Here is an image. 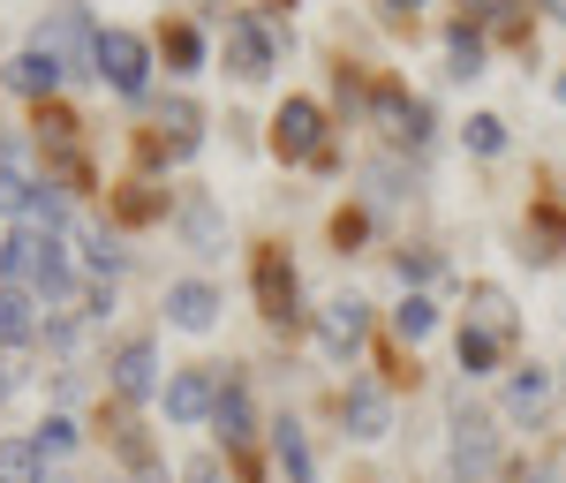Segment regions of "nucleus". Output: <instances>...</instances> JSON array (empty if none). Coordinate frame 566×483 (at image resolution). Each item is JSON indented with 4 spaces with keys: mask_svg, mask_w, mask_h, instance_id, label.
Segmentation results:
<instances>
[{
    "mask_svg": "<svg viewBox=\"0 0 566 483\" xmlns=\"http://www.w3.org/2000/svg\"><path fill=\"white\" fill-rule=\"evenodd\" d=\"M491 363H499V340H491V333H476V325H461V370H469V378H483Z\"/></svg>",
    "mask_w": 566,
    "mask_h": 483,
    "instance_id": "b1692460",
    "label": "nucleus"
},
{
    "mask_svg": "<svg viewBox=\"0 0 566 483\" xmlns=\"http://www.w3.org/2000/svg\"><path fill=\"white\" fill-rule=\"evenodd\" d=\"M491 469H499V423L483 408H453V476L483 483Z\"/></svg>",
    "mask_w": 566,
    "mask_h": 483,
    "instance_id": "f257e3e1",
    "label": "nucleus"
},
{
    "mask_svg": "<svg viewBox=\"0 0 566 483\" xmlns=\"http://www.w3.org/2000/svg\"><path fill=\"white\" fill-rule=\"evenodd\" d=\"M544 408H552V370H536V363L514 370V386H506V416H514V423H536Z\"/></svg>",
    "mask_w": 566,
    "mask_h": 483,
    "instance_id": "9b49d317",
    "label": "nucleus"
},
{
    "mask_svg": "<svg viewBox=\"0 0 566 483\" xmlns=\"http://www.w3.org/2000/svg\"><path fill=\"white\" fill-rule=\"evenodd\" d=\"M446 61H453V76H461V84H469V76H483V39H476V31H453Z\"/></svg>",
    "mask_w": 566,
    "mask_h": 483,
    "instance_id": "393cba45",
    "label": "nucleus"
},
{
    "mask_svg": "<svg viewBox=\"0 0 566 483\" xmlns=\"http://www.w3.org/2000/svg\"><path fill=\"white\" fill-rule=\"evenodd\" d=\"M39 250H45V234H8L0 242V272L8 280H39Z\"/></svg>",
    "mask_w": 566,
    "mask_h": 483,
    "instance_id": "6ab92c4d",
    "label": "nucleus"
},
{
    "mask_svg": "<svg viewBox=\"0 0 566 483\" xmlns=\"http://www.w3.org/2000/svg\"><path fill=\"white\" fill-rule=\"evenodd\" d=\"M431 272H438V258H431V250H400V280H416V287H423Z\"/></svg>",
    "mask_w": 566,
    "mask_h": 483,
    "instance_id": "7c9ffc66",
    "label": "nucleus"
},
{
    "mask_svg": "<svg viewBox=\"0 0 566 483\" xmlns=\"http://www.w3.org/2000/svg\"><path fill=\"white\" fill-rule=\"evenodd\" d=\"M39 333V309H31V295L23 287H0V340L15 348V340H31Z\"/></svg>",
    "mask_w": 566,
    "mask_h": 483,
    "instance_id": "f3484780",
    "label": "nucleus"
},
{
    "mask_svg": "<svg viewBox=\"0 0 566 483\" xmlns=\"http://www.w3.org/2000/svg\"><path fill=\"white\" fill-rule=\"evenodd\" d=\"M91 61H98V76L114 91H144V76H151V53H144V39H129V31H98L91 39Z\"/></svg>",
    "mask_w": 566,
    "mask_h": 483,
    "instance_id": "f03ea898",
    "label": "nucleus"
},
{
    "mask_svg": "<svg viewBox=\"0 0 566 483\" xmlns=\"http://www.w3.org/2000/svg\"><path fill=\"white\" fill-rule=\"evenodd\" d=\"M258 303H264V317H295V272H287L280 250L258 258Z\"/></svg>",
    "mask_w": 566,
    "mask_h": 483,
    "instance_id": "9d476101",
    "label": "nucleus"
},
{
    "mask_svg": "<svg viewBox=\"0 0 566 483\" xmlns=\"http://www.w3.org/2000/svg\"><path fill=\"white\" fill-rule=\"evenodd\" d=\"M181 234H189L197 258H219V250H227V220H219L212 197H189V204H181Z\"/></svg>",
    "mask_w": 566,
    "mask_h": 483,
    "instance_id": "1a4fd4ad",
    "label": "nucleus"
},
{
    "mask_svg": "<svg viewBox=\"0 0 566 483\" xmlns=\"http://www.w3.org/2000/svg\"><path fill=\"white\" fill-rule=\"evenodd\" d=\"M431 325H438L431 295H408V303L392 309V333H400V340H431Z\"/></svg>",
    "mask_w": 566,
    "mask_h": 483,
    "instance_id": "4be33fe9",
    "label": "nucleus"
},
{
    "mask_svg": "<svg viewBox=\"0 0 566 483\" xmlns=\"http://www.w3.org/2000/svg\"><path fill=\"white\" fill-rule=\"evenodd\" d=\"M122 212H129V220H151V212H159V197H151V189H129V197H122Z\"/></svg>",
    "mask_w": 566,
    "mask_h": 483,
    "instance_id": "473e14b6",
    "label": "nucleus"
},
{
    "mask_svg": "<svg viewBox=\"0 0 566 483\" xmlns=\"http://www.w3.org/2000/svg\"><path fill=\"white\" fill-rule=\"evenodd\" d=\"M219 393H227V386H219L212 370H175V386H167V416H175V423H205V416L219 408Z\"/></svg>",
    "mask_w": 566,
    "mask_h": 483,
    "instance_id": "39448f33",
    "label": "nucleus"
},
{
    "mask_svg": "<svg viewBox=\"0 0 566 483\" xmlns=\"http://www.w3.org/2000/svg\"><path fill=\"white\" fill-rule=\"evenodd\" d=\"M31 189H39V181H23L15 167H0V212H31Z\"/></svg>",
    "mask_w": 566,
    "mask_h": 483,
    "instance_id": "cd10ccee",
    "label": "nucleus"
},
{
    "mask_svg": "<svg viewBox=\"0 0 566 483\" xmlns=\"http://www.w3.org/2000/svg\"><path fill=\"white\" fill-rule=\"evenodd\" d=\"M39 453H69V445H76V423H69V416H53V423H39Z\"/></svg>",
    "mask_w": 566,
    "mask_h": 483,
    "instance_id": "c85d7f7f",
    "label": "nucleus"
},
{
    "mask_svg": "<svg viewBox=\"0 0 566 483\" xmlns=\"http://www.w3.org/2000/svg\"><path fill=\"white\" fill-rule=\"evenodd\" d=\"M340 423H348V439H386L392 431V400L378 393V386H348V400H340Z\"/></svg>",
    "mask_w": 566,
    "mask_h": 483,
    "instance_id": "423d86ee",
    "label": "nucleus"
},
{
    "mask_svg": "<svg viewBox=\"0 0 566 483\" xmlns=\"http://www.w3.org/2000/svg\"><path fill=\"white\" fill-rule=\"evenodd\" d=\"M151 378H159V355H151V340H129V348L114 355V393H151Z\"/></svg>",
    "mask_w": 566,
    "mask_h": 483,
    "instance_id": "4468645a",
    "label": "nucleus"
},
{
    "mask_svg": "<svg viewBox=\"0 0 566 483\" xmlns=\"http://www.w3.org/2000/svg\"><path fill=\"white\" fill-rule=\"evenodd\" d=\"M45 483H69V476H45Z\"/></svg>",
    "mask_w": 566,
    "mask_h": 483,
    "instance_id": "a19ab883",
    "label": "nucleus"
},
{
    "mask_svg": "<svg viewBox=\"0 0 566 483\" xmlns=\"http://www.w3.org/2000/svg\"><path fill=\"white\" fill-rule=\"evenodd\" d=\"M197 136H205V114H197L189 98H167V106H159V144L181 159V151H197Z\"/></svg>",
    "mask_w": 566,
    "mask_h": 483,
    "instance_id": "2eb2a0df",
    "label": "nucleus"
},
{
    "mask_svg": "<svg viewBox=\"0 0 566 483\" xmlns=\"http://www.w3.org/2000/svg\"><path fill=\"white\" fill-rule=\"evenodd\" d=\"M167 317H175L181 333H212L219 295L205 287V280H175V287H167Z\"/></svg>",
    "mask_w": 566,
    "mask_h": 483,
    "instance_id": "6e6552de",
    "label": "nucleus"
},
{
    "mask_svg": "<svg viewBox=\"0 0 566 483\" xmlns=\"http://www.w3.org/2000/svg\"><path fill=\"white\" fill-rule=\"evenodd\" d=\"M514 483H544V469H514Z\"/></svg>",
    "mask_w": 566,
    "mask_h": 483,
    "instance_id": "e433bc0d",
    "label": "nucleus"
},
{
    "mask_svg": "<svg viewBox=\"0 0 566 483\" xmlns=\"http://www.w3.org/2000/svg\"><path fill=\"white\" fill-rule=\"evenodd\" d=\"M189 483H219V461L205 453V461H189Z\"/></svg>",
    "mask_w": 566,
    "mask_h": 483,
    "instance_id": "f704fd0d",
    "label": "nucleus"
},
{
    "mask_svg": "<svg viewBox=\"0 0 566 483\" xmlns=\"http://www.w3.org/2000/svg\"><path fill=\"white\" fill-rule=\"evenodd\" d=\"M91 264H98V272H114V264H122V250H114V242H106V234H91V250H84Z\"/></svg>",
    "mask_w": 566,
    "mask_h": 483,
    "instance_id": "72a5a7b5",
    "label": "nucleus"
},
{
    "mask_svg": "<svg viewBox=\"0 0 566 483\" xmlns=\"http://www.w3.org/2000/svg\"><path fill=\"white\" fill-rule=\"evenodd\" d=\"M227 69H234L242 84H258L264 69H272V39H264L250 15H234V23H227Z\"/></svg>",
    "mask_w": 566,
    "mask_h": 483,
    "instance_id": "0eeeda50",
    "label": "nucleus"
},
{
    "mask_svg": "<svg viewBox=\"0 0 566 483\" xmlns=\"http://www.w3.org/2000/svg\"><path fill=\"white\" fill-rule=\"evenodd\" d=\"M272 144H280V159H317V144H325V114H317L310 98H287V106L272 114Z\"/></svg>",
    "mask_w": 566,
    "mask_h": 483,
    "instance_id": "7ed1b4c3",
    "label": "nucleus"
},
{
    "mask_svg": "<svg viewBox=\"0 0 566 483\" xmlns=\"http://www.w3.org/2000/svg\"><path fill=\"white\" fill-rule=\"evenodd\" d=\"M469 151L499 159V151H506V122H499V114H469Z\"/></svg>",
    "mask_w": 566,
    "mask_h": 483,
    "instance_id": "a878e982",
    "label": "nucleus"
},
{
    "mask_svg": "<svg viewBox=\"0 0 566 483\" xmlns=\"http://www.w3.org/2000/svg\"><path fill=\"white\" fill-rule=\"evenodd\" d=\"M559 106H566V76H559Z\"/></svg>",
    "mask_w": 566,
    "mask_h": 483,
    "instance_id": "ea45409f",
    "label": "nucleus"
},
{
    "mask_svg": "<svg viewBox=\"0 0 566 483\" xmlns=\"http://www.w3.org/2000/svg\"><path fill=\"white\" fill-rule=\"evenodd\" d=\"M378 114H386L392 136H408V144H423V136H431V114H423L416 98H400V91H386V98H378Z\"/></svg>",
    "mask_w": 566,
    "mask_h": 483,
    "instance_id": "a211bd4d",
    "label": "nucleus"
},
{
    "mask_svg": "<svg viewBox=\"0 0 566 483\" xmlns=\"http://www.w3.org/2000/svg\"><path fill=\"white\" fill-rule=\"evenodd\" d=\"M31 287H39L45 303H61V295H69V250H61L53 234H45V250H39V280H31Z\"/></svg>",
    "mask_w": 566,
    "mask_h": 483,
    "instance_id": "aec40b11",
    "label": "nucleus"
},
{
    "mask_svg": "<svg viewBox=\"0 0 566 483\" xmlns=\"http://www.w3.org/2000/svg\"><path fill=\"white\" fill-rule=\"evenodd\" d=\"M386 8H392V15H416V8H423V0H386Z\"/></svg>",
    "mask_w": 566,
    "mask_h": 483,
    "instance_id": "c9c22d12",
    "label": "nucleus"
},
{
    "mask_svg": "<svg viewBox=\"0 0 566 483\" xmlns=\"http://www.w3.org/2000/svg\"><path fill=\"white\" fill-rule=\"evenodd\" d=\"M212 416H219V431H227V445H242V439H250V393H242V386H227Z\"/></svg>",
    "mask_w": 566,
    "mask_h": 483,
    "instance_id": "5701e85b",
    "label": "nucleus"
},
{
    "mask_svg": "<svg viewBox=\"0 0 566 483\" xmlns=\"http://www.w3.org/2000/svg\"><path fill=\"white\" fill-rule=\"evenodd\" d=\"M363 333H370V303H363V295H333V303L317 309V340L333 355H355Z\"/></svg>",
    "mask_w": 566,
    "mask_h": 483,
    "instance_id": "20e7f679",
    "label": "nucleus"
},
{
    "mask_svg": "<svg viewBox=\"0 0 566 483\" xmlns=\"http://www.w3.org/2000/svg\"><path fill=\"white\" fill-rule=\"evenodd\" d=\"M167 61H181V69H197V61H205V45H197V31H167Z\"/></svg>",
    "mask_w": 566,
    "mask_h": 483,
    "instance_id": "c756f323",
    "label": "nucleus"
},
{
    "mask_svg": "<svg viewBox=\"0 0 566 483\" xmlns=\"http://www.w3.org/2000/svg\"><path fill=\"white\" fill-rule=\"evenodd\" d=\"M31 220H45V227L61 220V197H53V189H45V181H39V189H31Z\"/></svg>",
    "mask_w": 566,
    "mask_h": 483,
    "instance_id": "2f4dec72",
    "label": "nucleus"
},
{
    "mask_svg": "<svg viewBox=\"0 0 566 483\" xmlns=\"http://www.w3.org/2000/svg\"><path fill=\"white\" fill-rule=\"evenodd\" d=\"M39 461H45L39 445L8 439V445H0V483H45V476H39Z\"/></svg>",
    "mask_w": 566,
    "mask_h": 483,
    "instance_id": "412c9836",
    "label": "nucleus"
},
{
    "mask_svg": "<svg viewBox=\"0 0 566 483\" xmlns=\"http://www.w3.org/2000/svg\"><path fill=\"white\" fill-rule=\"evenodd\" d=\"M559 250H566V220H559V212H536V250H528V258L552 264Z\"/></svg>",
    "mask_w": 566,
    "mask_h": 483,
    "instance_id": "bb28decb",
    "label": "nucleus"
},
{
    "mask_svg": "<svg viewBox=\"0 0 566 483\" xmlns=\"http://www.w3.org/2000/svg\"><path fill=\"white\" fill-rule=\"evenodd\" d=\"M469 325L491 333V340H506V333H514V303H506V287H469Z\"/></svg>",
    "mask_w": 566,
    "mask_h": 483,
    "instance_id": "dca6fc26",
    "label": "nucleus"
},
{
    "mask_svg": "<svg viewBox=\"0 0 566 483\" xmlns=\"http://www.w3.org/2000/svg\"><path fill=\"white\" fill-rule=\"evenodd\" d=\"M272 453H280V469H287V483H317V461H310V439L295 416H280L272 423Z\"/></svg>",
    "mask_w": 566,
    "mask_h": 483,
    "instance_id": "f8f14e48",
    "label": "nucleus"
},
{
    "mask_svg": "<svg viewBox=\"0 0 566 483\" xmlns=\"http://www.w3.org/2000/svg\"><path fill=\"white\" fill-rule=\"evenodd\" d=\"M8 386H15V378H8V363H0V393H8Z\"/></svg>",
    "mask_w": 566,
    "mask_h": 483,
    "instance_id": "58836bf2",
    "label": "nucleus"
},
{
    "mask_svg": "<svg viewBox=\"0 0 566 483\" xmlns=\"http://www.w3.org/2000/svg\"><path fill=\"white\" fill-rule=\"evenodd\" d=\"M544 8H552V15H559V23H566V0H544Z\"/></svg>",
    "mask_w": 566,
    "mask_h": 483,
    "instance_id": "4c0bfd02",
    "label": "nucleus"
},
{
    "mask_svg": "<svg viewBox=\"0 0 566 483\" xmlns=\"http://www.w3.org/2000/svg\"><path fill=\"white\" fill-rule=\"evenodd\" d=\"M61 76H69V69H61V61H53V53H39V45H31V53H15V61H8V84L23 91V98H45V91L61 84Z\"/></svg>",
    "mask_w": 566,
    "mask_h": 483,
    "instance_id": "ddd939ff",
    "label": "nucleus"
}]
</instances>
